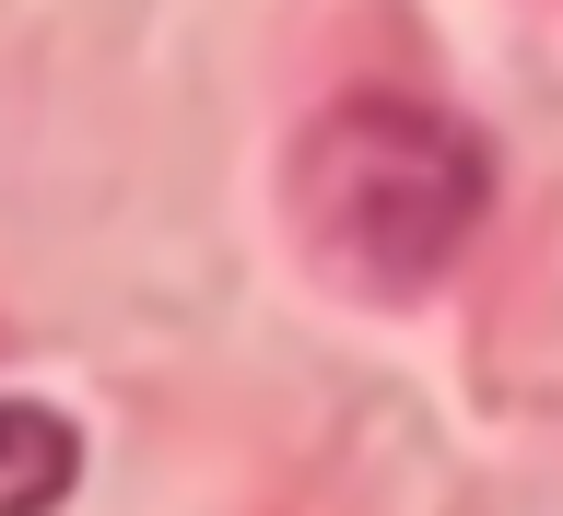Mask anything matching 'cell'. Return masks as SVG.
Returning <instances> with one entry per match:
<instances>
[{
	"instance_id": "cell-1",
	"label": "cell",
	"mask_w": 563,
	"mask_h": 516,
	"mask_svg": "<svg viewBox=\"0 0 563 516\" xmlns=\"http://www.w3.org/2000/svg\"><path fill=\"white\" fill-rule=\"evenodd\" d=\"M282 200H294V235L341 294H376V306H411L457 271V246L482 235L493 200V153L457 130L446 106L411 95H341L317 106L294 153H282Z\"/></svg>"
},
{
	"instance_id": "cell-2",
	"label": "cell",
	"mask_w": 563,
	"mask_h": 516,
	"mask_svg": "<svg viewBox=\"0 0 563 516\" xmlns=\"http://www.w3.org/2000/svg\"><path fill=\"white\" fill-rule=\"evenodd\" d=\"M82 482V435L47 399H0V516H59V493Z\"/></svg>"
}]
</instances>
